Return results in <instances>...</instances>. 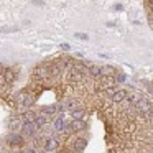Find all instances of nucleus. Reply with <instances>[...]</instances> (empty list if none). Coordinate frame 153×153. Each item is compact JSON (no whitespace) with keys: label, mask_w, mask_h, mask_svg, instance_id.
<instances>
[{"label":"nucleus","mask_w":153,"mask_h":153,"mask_svg":"<svg viewBox=\"0 0 153 153\" xmlns=\"http://www.w3.org/2000/svg\"><path fill=\"white\" fill-rule=\"evenodd\" d=\"M7 142L10 146H22L23 145V137L18 135V133H10L7 137Z\"/></svg>","instance_id":"1"},{"label":"nucleus","mask_w":153,"mask_h":153,"mask_svg":"<svg viewBox=\"0 0 153 153\" xmlns=\"http://www.w3.org/2000/svg\"><path fill=\"white\" fill-rule=\"evenodd\" d=\"M22 130H23V135L25 137H33L35 132H36V127H35L33 122H23Z\"/></svg>","instance_id":"2"},{"label":"nucleus","mask_w":153,"mask_h":153,"mask_svg":"<svg viewBox=\"0 0 153 153\" xmlns=\"http://www.w3.org/2000/svg\"><path fill=\"white\" fill-rule=\"evenodd\" d=\"M33 97L30 96V94H23L22 92L20 96H18V104H20V105H23V107H30L31 104H33Z\"/></svg>","instance_id":"3"},{"label":"nucleus","mask_w":153,"mask_h":153,"mask_svg":"<svg viewBox=\"0 0 153 153\" xmlns=\"http://www.w3.org/2000/svg\"><path fill=\"white\" fill-rule=\"evenodd\" d=\"M86 122H84L82 119H74L73 122H71V130H74V132H81V130H86Z\"/></svg>","instance_id":"4"},{"label":"nucleus","mask_w":153,"mask_h":153,"mask_svg":"<svg viewBox=\"0 0 153 153\" xmlns=\"http://www.w3.org/2000/svg\"><path fill=\"white\" fill-rule=\"evenodd\" d=\"M125 97H127V91L125 89H119V91H115V92H114V96L110 97V99H112L115 104H120V102H123V100H125Z\"/></svg>","instance_id":"5"},{"label":"nucleus","mask_w":153,"mask_h":153,"mask_svg":"<svg viewBox=\"0 0 153 153\" xmlns=\"http://www.w3.org/2000/svg\"><path fill=\"white\" fill-rule=\"evenodd\" d=\"M58 146H59V142H58L56 138H48V142H46V145H45V150L46 152H56L58 150Z\"/></svg>","instance_id":"6"},{"label":"nucleus","mask_w":153,"mask_h":153,"mask_svg":"<svg viewBox=\"0 0 153 153\" xmlns=\"http://www.w3.org/2000/svg\"><path fill=\"white\" fill-rule=\"evenodd\" d=\"M82 74L79 69H76V68H73V69L69 71V79L73 81V82H79V81H82Z\"/></svg>","instance_id":"7"},{"label":"nucleus","mask_w":153,"mask_h":153,"mask_svg":"<svg viewBox=\"0 0 153 153\" xmlns=\"http://www.w3.org/2000/svg\"><path fill=\"white\" fill-rule=\"evenodd\" d=\"M35 74H36V77H40V79H48V77L51 76V71L46 69V68H36V69H35Z\"/></svg>","instance_id":"8"},{"label":"nucleus","mask_w":153,"mask_h":153,"mask_svg":"<svg viewBox=\"0 0 153 153\" xmlns=\"http://www.w3.org/2000/svg\"><path fill=\"white\" fill-rule=\"evenodd\" d=\"M15 76H17V74H15L13 69H5V71H4V77H5V82H7V84L13 82V81H15Z\"/></svg>","instance_id":"9"},{"label":"nucleus","mask_w":153,"mask_h":153,"mask_svg":"<svg viewBox=\"0 0 153 153\" xmlns=\"http://www.w3.org/2000/svg\"><path fill=\"white\" fill-rule=\"evenodd\" d=\"M86 145H87L86 138H77L76 142H74V150H76V152H82V150L86 148Z\"/></svg>","instance_id":"10"},{"label":"nucleus","mask_w":153,"mask_h":153,"mask_svg":"<svg viewBox=\"0 0 153 153\" xmlns=\"http://www.w3.org/2000/svg\"><path fill=\"white\" fill-rule=\"evenodd\" d=\"M89 74H91V76H94V77H100L104 74V71L100 69V68H97V66H94V64H92V66L89 68Z\"/></svg>","instance_id":"11"},{"label":"nucleus","mask_w":153,"mask_h":153,"mask_svg":"<svg viewBox=\"0 0 153 153\" xmlns=\"http://www.w3.org/2000/svg\"><path fill=\"white\" fill-rule=\"evenodd\" d=\"M54 128H56L58 132H63V130H66V122L63 120V117L56 119V122H54Z\"/></svg>","instance_id":"12"},{"label":"nucleus","mask_w":153,"mask_h":153,"mask_svg":"<svg viewBox=\"0 0 153 153\" xmlns=\"http://www.w3.org/2000/svg\"><path fill=\"white\" fill-rule=\"evenodd\" d=\"M36 120V114L31 112V110H27L23 114V122H35Z\"/></svg>","instance_id":"13"},{"label":"nucleus","mask_w":153,"mask_h":153,"mask_svg":"<svg viewBox=\"0 0 153 153\" xmlns=\"http://www.w3.org/2000/svg\"><path fill=\"white\" fill-rule=\"evenodd\" d=\"M71 114H73V119H82L84 117V109H76V107H74L73 110H71Z\"/></svg>","instance_id":"14"},{"label":"nucleus","mask_w":153,"mask_h":153,"mask_svg":"<svg viewBox=\"0 0 153 153\" xmlns=\"http://www.w3.org/2000/svg\"><path fill=\"white\" fill-rule=\"evenodd\" d=\"M20 127H22L20 120H18V119H15V117H13V119L10 120V130H12V132H17V130L20 128Z\"/></svg>","instance_id":"15"},{"label":"nucleus","mask_w":153,"mask_h":153,"mask_svg":"<svg viewBox=\"0 0 153 153\" xmlns=\"http://www.w3.org/2000/svg\"><path fill=\"white\" fill-rule=\"evenodd\" d=\"M43 112H46L48 115H53V114L56 112V105H51V107H46V109H43Z\"/></svg>","instance_id":"16"},{"label":"nucleus","mask_w":153,"mask_h":153,"mask_svg":"<svg viewBox=\"0 0 153 153\" xmlns=\"http://www.w3.org/2000/svg\"><path fill=\"white\" fill-rule=\"evenodd\" d=\"M114 92H115V87H114V86H110V87H105V94H107L109 97H112V96H114Z\"/></svg>","instance_id":"17"},{"label":"nucleus","mask_w":153,"mask_h":153,"mask_svg":"<svg viewBox=\"0 0 153 153\" xmlns=\"http://www.w3.org/2000/svg\"><path fill=\"white\" fill-rule=\"evenodd\" d=\"M102 71H104L105 74H114V71H115V69H114V68H110V66H105Z\"/></svg>","instance_id":"18"},{"label":"nucleus","mask_w":153,"mask_h":153,"mask_svg":"<svg viewBox=\"0 0 153 153\" xmlns=\"http://www.w3.org/2000/svg\"><path fill=\"white\" fill-rule=\"evenodd\" d=\"M76 36L81 38V40H87V35H84V33H76Z\"/></svg>","instance_id":"19"},{"label":"nucleus","mask_w":153,"mask_h":153,"mask_svg":"<svg viewBox=\"0 0 153 153\" xmlns=\"http://www.w3.org/2000/svg\"><path fill=\"white\" fill-rule=\"evenodd\" d=\"M61 46H63V50H69V45H68V43H63V45H61Z\"/></svg>","instance_id":"20"},{"label":"nucleus","mask_w":153,"mask_h":153,"mask_svg":"<svg viewBox=\"0 0 153 153\" xmlns=\"http://www.w3.org/2000/svg\"><path fill=\"white\" fill-rule=\"evenodd\" d=\"M4 71L5 69H4V66H2V63H0V74H4Z\"/></svg>","instance_id":"21"},{"label":"nucleus","mask_w":153,"mask_h":153,"mask_svg":"<svg viewBox=\"0 0 153 153\" xmlns=\"http://www.w3.org/2000/svg\"><path fill=\"white\" fill-rule=\"evenodd\" d=\"M150 119L153 120V107H152V110H150Z\"/></svg>","instance_id":"22"}]
</instances>
